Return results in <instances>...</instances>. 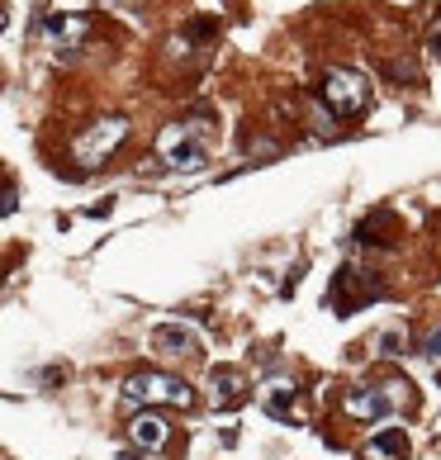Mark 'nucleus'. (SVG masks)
Returning <instances> with one entry per match:
<instances>
[{"mask_svg": "<svg viewBox=\"0 0 441 460\" xmlns=\"http://www.w3.org/2000/svg\"><path fill=\"white\" fill-rule=\"evenodd\" d=\"M422 356H428V361H437V370H441V328H432L428 337H422Z\"/></svg>", "mask_w": 441, "mask_h": 460, "instance_id": "nucleus-13", "label": "nucleus"}, {"mask_svg": "<svg viewBox=\"0 0 441 460\" xmlns=\"http://www.w3.org/2000/svg\"><path fill=\"white\" fill-rule=\"evenodd\" d=\"M128 138V119L124 114H110V119H100V124H91L81 138L72 143V157L81 166H100V162H110V152Z\"/></svg>", "mask_w": 441, "mask_h": 460, "instance_id": "nucleus-4", "label": "nucleus"}, {"mask_svg": "<svg viewBox=\"0 0 441 460\" xmlns=\"http://www.w3.org/2000/svg\"><path fill=\"white\" fill-rule=\"evenodd\" d=\"M157 157L176 172H199L209 162V128L199 119H181L157 133Z\"/></svg>", "mask_w": 441, "mask_h": 460, "instance_id": "nucleus-2", "label": "nucleus"}, {"mask_svg": "<svg viewBox=\"0 0 441 460\" xmlns=\"http://www.w3.org/2000/svg\"><path fill=\"white\" fill-rule=\"evenodd\" d=\"M399 389H409V385H356V389H347V399H342V408L351 418H384L389 408L399 403Z\"/></svg>", "mask_w": 441, "mask_h": 460, "instance_id": "nucleus-6", "label": "nucleus"}, {"mask_svg": "<svg viewBox=\"0 0 441 460\" xmlns=\"http://www.w3.org/2000/svg\"><path fill=\"white\" fill-rule=\"evenodd\" d=\"M295 399H299V389H295V380H285V375H270V380L261 385V408L276 422L295 418Z\"/></svg>", "mask_w": 441, "mask_h": 460, "instance_id": "nucleus-10", "label": "nucleus"}, {"mask_svg": "<svg viewBox=\"0 0 441 460\" xmlns=\"http://www.w3.org/2000/svg\"><path fill=\"white\" fill-rule=\"evenodd\" d=\"M403 456H409V432L394 428V422L380 428L375 437L366 441V451H361V460H403Z\"/></svg>", "mask_w": 441, "mask_h": 460, "instance_id": "nucleus-12", "label": "nucleus"}, {"mask_svg": "<svg viewBox=\"0 0 441 460\" xmlns=\"http://www.w3.org/2000/svg\"><path fill=\"white\" fill-rule=\"evenodd\" d=\"M428 48H432V58H441V20H437L432 33H428Z\"/></svg>", "mask_w": 441, "mask_h": 460, "instance_id": "nucleus-14", "label": "nucleus"}, {"mask_svg": "<svg viewBox=\"0 0 441 460\" xmlns=\"http://www.w3.org/2000/svg\"><path fill=\"white\" fill-rule=\"evenodd\" d=\"M128 437L138 451H166V441H172V422H166L162 413H152V408H138L128 422Z\"/></svg>", "mask_w": 441, "mask_h": 460, "instance_id": "nucleus-7", "label": "nucleus"}, {"mask_svg": "<svg viewBox=\"0 0 441 460\" xmlns=\"http://www.w3.org/2000/svg\"><path fill=\"white\" fill-rule=\"evenodd\" d=\"M370 299H380V285H370L361 270H337L332 276V285H328V295H323V304L337 314V318H351L361 304H370Z\"/></svg>", "mask_w": 441, "mask_h": 460, "instance_id": "nucleus-5", "label": "nucleus"}, {"mask_svg": "<svg viewBox=\"0 0 441 460\" xmlns=\"http://www.w3.org/2000/svg\"><path fill=\"white\" fill-rule=\"evenodd\" d=\"M209 399L214 408H237L247 399V380H243V370H233V366H214L209 370Z\"/></svg>", "mask_w": 441, "mask_h": 460, "instance_id": "nucleus-9", "label": "nucleus"}, {"mask_svg": "<svg viewBox=\"0 0 441 460\" xmlns=\"http://www.w3.org/2000/svg\"><path fill=\"white\" fill-rule=\"evenodd\" d=\"M43 33H48V43H53L57 53H72V48L86 39V20H81V14H48Z\"/></svg>", "mask_w": 441, "mask_h": 460, "instance_id": "nucleus-11", "label": "nucleus"}, {"mask_svg": "<svg viewBox=\"0 0 441 460\" xmlns=\"http://www.w3.org/2000/svg\"><path fill=\"white\" fill-rule=\"evenodd\" d=\"M318 95H323V105L332 114H347L351 119V114H361L370 105V81L361 72H351V66H328Z\"/></svg>", "mask_w": 441, "mask_h": 460, "instance_id": "nucleus-3", "label": "nucleus"}, {"mask_svg": "<svg viewBox=\"0 0 441 460\" xmlns=\"http://www.w3.org/2000/svg\"><path fill=\"white\" fill-rule=\"evenodd\" d=\"M152 351L162 356H195L199 351V332L190 323H157L152 328Z\"/></svg>", "mask_w": 441, "mask_h": 460, "instance_id": "nucleus-8", "label": "nucleus"}, {"mask_svg": "<svg viewBox=\"0 0 441 460\" xmlns=\"http://www.w3.org/2000/svg\"><path fill=\"white\" fill-rule=\"evenodd\" d=\"M124 403L128 408H190L195 389L166 370H133L124 380Z\"/></svg>", "mask_w": 441, "mask_h": 460, "instance_id": "nucleus-1", "label": "nucleus"}, {"mask_svg": "<svg viewBox=\"0 0 441 460\" xmlns=\"http://www.w3.org/2000/svg\"><path fill=\"white\" fill-rule=\"evenodd\" d=\"M100 10H128V5H138V0H95Z\"/></svg>", "mask_w": 441, "mask_h": 460, "instance_id": "nucleus-15", "label": "nucleus"}]
</instances>
